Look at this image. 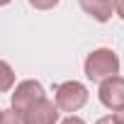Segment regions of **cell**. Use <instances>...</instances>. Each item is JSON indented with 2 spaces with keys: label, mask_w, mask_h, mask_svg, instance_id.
I'll return each mask as SVG.
<instances>
[{
  "label": "cell",
  "mask_w": 124,
  "mask_h": 124,
  "mask_svg": "<svg viewBox=\"0 0 124 124\" xmlns=\"http://www.w3.org/2000/svg\"><path fill=\"white\" fill-rule=\"evenodd\" d=\"M8 3H12V0H0V8H3V5H8Z\"/></svg>",
  "instance_id": "cell-14"
},
{
  "label": "cell",
  "mask_w": 124,
  "mask_h": 124,
  "mask_svg": "<svg viewBox=\"0 0 124 124\" xmlns=\"http://www.w3.org/2000/svg\"><path fill=\"white\" fill-rule=\"evenodd\" d=\"M114 119H117V124H124V109H119V112L114 114Z\"/></svg>",
  "instance_id": "cell-13"
},
{
  "label": "cell",
  "mask_w": 124,
  "mask_h": 124,
  "mask_svg": "<svg viewBox=\"0 0 124 124\" xmlns=\"http://www.w3.org/2000/svg\"><path fill=\"white\" fill-rule=\"evenodd\" d=\"M0 114H3V109H0Z\"/></svg>",
  "instance_id": "cell-15"
},
{
  "label": "cell",
  "mask_w": 124,
  "mask_h": 124,
  "mask_svg": "<svg viewBox=\"0 0 124 124\" xmlns=\"http://www.w3.org/2000/svg\"><path fill=\"white\" fill-rule=\"evenodd\" d=\"M112 5H114V12L124 20V0H112Z\"/></svg>",
  "instance_id": "cell-10"
},
{
  "label": "cell",
  "mask_w": 124,
  "mask_h": 124,
  "mask_svg": "<svg viewBox=\"0 0 124 124\" xmlns=\"http://www.w3.org/2000/svg\"><path fill=\"white\" fill-rule=\"evenodd\" d=\"M80 8L95 22H109L112 20V12H114L112 0H80Z\"/></svg>",
  "instance_id": "cell-6"
},
{
  "label": "cell",
  "mask_w": 124,
  "mask_h": 124,
  "mask_svg": "<svg viewBox=\"0 0 124 124\" xmlns=\"http://www.w3.org/2000/svg\"><path fill=\"white\" fill-rule=\"evenodd\" d=\"M58 3H61V0H29V5L37 8V10H51V8H56Z\"/></svg>",
  "instance_id": "cell-9"
},
{
  "label": "cell",
  "mask_w": 124,
  "mask_h": 124,
  "mask_svg": "<svg viewBox=\"0 0 124 124\" xmlns=\"http://www.w3.org/2000/svg\"><path fill=\"white\" fill-rule=\"evenodd\" d=\"M15 85V71L8 61H0V93H8Z\"/></svg>",
  "instance_id": "cell-7"
},
{
  "label": "cell",
  "mask_w": 124,
  "mask_h": 124,
  "mask_svg": "<svg viewBox=\"0 0 124 124\" xmlns=\"http://www.w3.org/2000/svg\"><path fill=\"white\" fill-rule=\"evenodd\" d=\"M100 102L112 109V112H119L124 109V78L122 76H109L100 83Z\"/></svg>",
  "instance_id": "cell-4"
},
{
  "label": "cell",
  "mask_w": 124,
  "mask_h": 124,
  "mask_svg": "<svg viewBox=\"0 0 124 124\" xmlns=\"http://www.w3.org/2000/svg\"><path fill=\"white\" fill-rule=\"evenodd\" d=\"M88 102V88L78 80H66L56 88V107L61 112H78Z\"/></svg>",
  "instance_id": "cell-2"
},
{
  "label": "cell",
  "mask_w": 124,
  "mask_h": 124,
  "mask_svg": "<svg viewBox=\"0 0 124 124\" xmlns=\"http://www.w3.org/2000/svg\"><path fill=\"white\" fill-rule=\"evenodd\" d=\"M61 124H85L80 117H76V114H71V117H66L63 122H61Z\"/></svg>",
  "instance_id": "cell-11"
},
{
  "label": "cell",
  "mask_w": 124,
  "mask_h": 124,
  "mask_svg": "<svg viewBox=\"0 0 124 124\" xmlns=\"http://www.w3.org/2000/svg\"><path fill=\"white\" fill-rule=\"evenodd\" d=\"M58 112H61V109L56 107V102L41 97V100H37L22 117H24V124H56V122H58Z\"/></svg>",
  "instance_id": "cell-5"
},
{
  "label": "cell",
  "mask_w": 124,
  "mask_h": 124,
  "mask_svg": "<svg viewBox=\"0 0 124 124\" xmlns=\"http://www.w3.org/2000/svg\"><path fill=\"white\" fill-rule=\"evenodd\" d=\"M95 124H117V119H114V114H107V117H100Z\"/></svg>",
  "instance_id": "cell-12"
},
{
  "label": "cell",
  "mask_w": 124,
  "mask_h": 124,
  "mask_svg": "<svg viewBox=\"0 0 124 124\" xmlns=\"http://www.w3.org/2000/svg\"><path fill=\"white\" fill-rule=\"evenodd\" d=\"M83 68H85V78L88 80L102 83L105 78L119 73V56L112 49H95V51L88 54Z\"/></svg>",
  "instance_id": "cell-1"
},
{
  "label": "cell",
  "mask_w": 124,
  "mask_h": 124,
  "mask_svg": "<svg viewBox=\"0 0 124 124\" xmlns=\"http://www.w3.org/2000/svg\"><path fill=\"white\" fill-rule=\"evenodd\" d=\"M44 97V85L39 83V80H22V83H17L15 85V93H12V100H10V107L15 109V112H27L37 100H41Z\"/></svg>",
  "instance_id": "cell-3"
},
{
  "label": "cell",
  "mask_w": 124,
  "mask_h": 124,
  "mask_svg": "<svg viewBox=\"0 0 124 124\" xmlns=\"http://www.w3.org/2000/svg\"><path fill=\"white\" fill-rule=\"evenodd\" d=\"M0 124H24V117H22V112H15L10 107V109H3V114H0Z\"/></svg>",
  "instance_id": "cell-8"
}]
</instances>
